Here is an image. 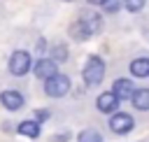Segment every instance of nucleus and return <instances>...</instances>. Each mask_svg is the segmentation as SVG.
Segmentation results:
<instances>
[{
  "label": "nucleus",
  "instance_id": "obj_1",
  "mask_svg": "<svg viewBox=\"0 0 149 142\" xmlns=\"http://www.w3.org/2000/svg\"><path fill=\"white\" fill-rule=\"evenodd\" d=\"M105 77V63L98 58V56H91L84 65V81L86 86H98Z\"/></svg>",
  "mask_w": 149,
  "mask_h": 142
},
{
  "label": "nucleus",
  "instance_id": "obj_2",
  "mask_svg": "<svg viewBox=\"0 0 149 142\" xmlns=\"http://www.w3.org/2000/svg\"><path fill=\"white\" fill-rule=\"evenodd\" d=\"M44 91H47V95H51V98H63V95L70 91V79H68L65 74H61V72H56L54 77L44 79Z\"/></svg>",
  "mask_w": 149,
  "mask_h": 142
},
{
  "label": "nucleus",
  "instance_id": "obj_3",
  "mask_svg": "<svg viewBox=\"0 0 149 142\" xmlns=\"http://www.w3.org/2000/svg\"><path fill=\"white\" fill-rule=\"evenodd\" d=\"M30 70V56L26 51H14L12 58H9V72L14 77H21Z\"/></svg>",
  "mask_w": 149,
  "mask_h": 142
},
{
  "label": "nucleus",
  "instance_id": "obj_4",
  "mask_svg": "<svg viewBox=\"0 0 149 142\" xmlns=\"http://www.w3.org/2000/svg\"><path fill=\"white\" fill-rule=\"evenodd\" d=\"M133 126H135V121L130 119V114H123V112H116V114H112V119H109V128H112L114 133H119V135L130 133Z\"/></svg>",
  "mask_w": 149,
  "mask_h": 142
},
{
  "label": "nucleus",
  "instance_id": "obj_5",
  "mask_svg": "<svg viewBox=\"0 0 149 142\" xmlns=\"http://www.w3.org/2000/svg\"><path fill=\"white\" fill-rule=\"evenodd\" d=\"M35 77L37 79H49V77H54L58 70H56V63L51 61V58H42V61H37L35 63Z\"/></svg>",
  "mask_w": 149,
  "mask_h": 142
},
{
  "label": "nucleus",
  "instance_id": "obj_6",
  "mask_svg": "<svg viewBox=\"0 0 149 142\" xmlns=\"http://www.w3.org/2000/svg\"><path fill=\"white\" fill-rule=\"evenodd\" d=\"M0 102H2L7 109H21V105H23V95H21L19 91H14V88H7V91L0 93Z\"/></svg>",
  "mask_w": 149,
  "mask_h": 142
},
{
  "label": "nucleus",
  "instance_id": "obj_7",
  "mask_svg": "<svg viewBox=\"0 0 149 142\" xmlns=\"http://www.w3.org/2000/svg\"><path fill=\"white\" fill-rule=\"evenodd\" d=\"M133 84H130V79H116L114 81V86H112V93L119 98V100H130V95H133Z\"/></svg>",
  "mask_w": 149,
  "mask_h": 142
},
{
  "label": "nucleus",
  "instance_id": "obj_8",
  "mask_svg": "<svg viewBox=\"0 0 149 142\" xmlns=\"http://www.w3.org/2000/svg\"><path fill=\"white\" fill-rule=\"evenodd\" d=\"M116 107H119V98H116L112 91H107V93H100V98H98V109H100V112H105V114H112Z\"/></svg>",
  "mask_w": 149,
  "mask_h": 142
},
{
  "label": "nucleus",
  "instance_id": "obj_9",
  "mask_svg": "<svg viewBox=\"0 0 149 142\" xmlns=\"http://www.w3.org/2000/svg\"><path fill=\"white\" fill-rule=\"evenodd\" d=\"M130 98H133V105L137 109H142V112L149 109V88H135Z\"/></svg>",
  "mask_w": 149,
  "mask_h": 142
},
{
  "label": "nucleus",
  "instance_id": "obj_10",
  "mask_svg": "<svg viewBox=\"0 0 149 142\" xmlns=\"http://www.w3.org/2000/svg\"><path fill=\"white\" fill-rule=\"evenodd\" d=\"M70 35H72V37H74L77 42H84V40H88V35H91V33H88L86 23H84V21L79 19L77 23H72V26H70Z\"/></svg>",
  "mask_w": 149,
  "mask_h": 142
},
{
  "label": "nucleus",
  "instance_id": "obj_11",
  "mask_svg": "<svg viewBox=\"0 0 149 142\" xmlns=\"http://www.w3.org/2000/svg\"><path fill=\"white\" fill-rule=\"evenodd\" d=\"M19 133L26 137H37L40 135V123L37 121H21L19 123Z\"/></svg>",
  "mask_w": 149,
  "mask_h": 142
},
{
  "label": "nucleus",
  "instance_id": "obj_12",
  "mask_svg": "<svg viewBox=\"0 0 149 142\" xmlns=\"http://www.w3.org/2000/svg\"><path fill=\"white\" fill-rule=\"evenodd\" d=\"M130 72L135 77H147L149 74V58H137L130 63Z\"/></svg>",
  "mask_w": 149,
  "mask_h": 142
},
{
  "label": "nucleus",
  "instance_id": "obj_13",
  "mask_svg": "<svg viewBox=\"0 0 149 142\" xmlns=\"http://www.w3.org/2000/svg\"><path fill=\"white\" fill-rule=\"evenodd\" d=\"M77 142H102V135H100L98 130H93V128H86V130L79 133Z\"/></svg>",
  "mask_w": 149,
  "mask_h": 142
},
{
  "label": "nucleus",
  "instance_id": "obj_14",
  "mask_svg": "<svg viewBox=\"0 0 149 142\" xmlns=\"http://www.w3.org/2000/svg\"><path fill=\"white\" fill-rule=\"evenodd\" d=\"M81 21H84V23H86V28H88V33H91V35H93V33H98V30H100V19H98V16H95V14H86V16H84V19H81Z\"/></svg>",
  "mask_w": 149,
  "mask_h": 142
},
{
  "label": "nucleus",
  "instance_id": "obj_15",
  "mask_svg": "<svg viewBox=\"0 0 149 142\" xmlns=\"http://www.w3.org/2000/svg\"><path fill=\"white\" fill-rule=\"evenodd\" d=\"M51 56H54V58H51L54 63H56V61H58V63H63V61L68 58V49H65L63 44H56V47L51 49Z\"/></svg>",
  "mask_w": 149,
  "mask_h": 142
},
{
  "label": "nucleus",
  "instance_id": "obj_16",
  "mask_svg": "<svg viewBox=\"0 0 149 142\" xmlns=\"http://www.w3.org/2000/svg\"><path fill=\"white\" fill-rule=\"evenodd\" d=\"M102 7H105V12L114 14V12H119V9H121V0H105V2H102Z\"/></svg>",
  "mask_w": 149,
  "mask_h": 142
},
{
  "label": "nucleus",
  "instance_id": "obj_17",
  "mask_svg": "<svg viewBox=\"0 0 149 142\" xmlns=\"http://www.w3.org/2000/svg\"><path fill=\"white\" fill-rule=\"evenodd\" d=\"M123 5H126L128 12H140L144 7V0H123Z\"/></svg>",
  "mask_w": 149,
  "mask_h": 142
},
{
  "label": "nucleus",
  "instance_id": "obj_18",
  "mask_svg": "<svg viewBox=\"0 0 149 142\" xmlns=\"http://www.w3.org/2000/svg\"><path fill=\"white\" fill-rule=\"evenodd\" d=\"M44 119H49V112H47V109L35 112V121H37V123H40V121H44Z\"/></svg>",
  "mask_w": 149,
  "mask_h": 142
},
{
  "label": "nucleus",
  "instance_id": "obj_19",
  "mask_svg": "<svg viewBox=\"0 0 149 142\" xmlns=\"http://www.w3.org/2000/svg\"><path fill=\"white\" fill-rule=\"evenodd\" d=\"M68 140H70L68 133H61V135H54V137H51V142H68Z\"/></svg>",
  "mask_w": 149,
  "mask_h": 142
},
{
  "label": "nucleus",
  "instance_id": "obj_20",
  "mask_svg": "<svg viewBox=\"0 0 149 142\" xmlns=\"http://www.w3.org/2000/svg\"><path fill=\"white\" fill-rule=\"evenodd\" d=\"M88 2H91V5H102L105 0H88Z\"/></svg>",
  "mask_w": 149,
  "mask_h": 142
}]
</instances>
